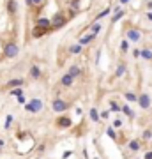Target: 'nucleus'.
Returning a JSON list of instances; mask_svg holds the SVG:
<instances>
[{"label":"nucleus","instance_id":"48","mask_svg":"<svg viewBox=\"0 0 152 159\" xmlns=\"http://www.w3.org/2000/svg\"><path fill=\"white\" fill-rule=\"evenodd\" d=\"M37 159H41V157H37Z\"/></svg>","mask_w":152,"mask_h":159},{"label":"nucleus","instance_id":"15","mask_svg":"<svg viewBox=\"0 0 152 159\" xmlns=\"http://www.w3.org/2000/svg\"><path fill=\"white\" fill-rule=\"evenodd\" d=\"M29 74H30V78H32V80H39V78H41V69H39L37 65H32Z\"/></svg>","mask_w":152,"mask_h":159},{"label":"nucleus","instance_id":"5","mask_svg":"<svg viewBox=\"0 0 152 159\" xmlns=\"http://www.w3.org/2000/svg\"><path fill=\"white\" fill-rule=\"evenodd\" d=\"M18 51H20L18 44L9 43V44H6V48H4V55H6V58H14V57H18Z\"/></svg>","mask_w":152,"mask_h":159},{"label":"nucleus","instance_id":"23","mask_svg":"<svg viewBox=\"0 0 152 159\" xmlns=\"http://www.w3.org/2000/svg\"><path fill=\"white\" fill-rule=\"evenodd\" d=\"M124 97H126V101L127 103H138V95L134 94V92H126Z\"/></svg>","mask_w":152,"mask_h":159},{"label":"nucleus","instance_id":"13","mask_svg":"<svg viewBox=\"0 0 152 159\" xmlns=\"http://www.w3.org/2000/svg\"><path fill=\"white\" fill-rule=\"evenodd\" d=\"M127 149H129L131 152H138L140 149H142V143H140V140H131L129 143H127Z\"/></svg>","mask_w":152,"mask_h":159},{"label":"nucleus","instance_id":"30","mask_svg":"<svg viewBox=\"0 0 152 159\" xmlns=\"http://www.w3.org/2000/svg\"><path fill=\"white\" fill-rule=\"evenodd\" d=\"M13 118H14V117H13V115H7V117H6V124H4V127H6V129H11V124H13Z\"/></svg>","mask_w":152,"mask_h":159},{"label":"nucleus","instance_id":"43","mask_svg":"<svg viewBox=\"0 0 152 159\" xmlns=\"http://www.w3.org/2000/svg\"><path fill=\"white\" fill-rule=\"evenodd\" d=\"M0 147H6V140L4 138H0Z\"/></svg>","mask_w":152,"mask_h":159},{"label":"nucleus","instance_id":"42","mask_svg":"<svg viewBox=\"0 0 152 159\" xmlns=\"http://www.w3.org/2000/svg\"><path fill=\"white\" fill-rule=\"evenodd\" d=\"M18 103H21V104H23V103H25V97H23V95H20V97H18Z\"/></svg>","mask_w":152,"mask_h":159},{"label":"nucleus","instance_id":"24","mask_svg":"<svg viewBox=\"0 0 152 159\" xmlns=\"http://www.w3.org/2000/svg\"><path fill=\"white\" fill-rule=\"evenodd\" d=\"M101 29H103V27H101V23H99V21H94L92 25H90V32H92V34H95V36L101 32Z\"/></svg>","mask_w":152,"mask_h":159},{"label":"nucleus","instance_id":"18","mask_svg":"<svg viewBox=\"0 0 152 159\" xmlns=\"http://www.w3.org/2000/svg\"><path fill=\"white\" fill-rule=\"evenodd\" d=\"M7 11L11 14H16V13H18V2H16V0H9L7 2Z\"/></svg>","mask_w":152,"mask_h":159},{"label":"nucleus","instance_id":"39","mask_svg":"<svg viewBox=\"0 0 152 159\" xmlns=\"http://www.w3.org/2000/svg\"><path fill=\"white\" fill-rule=\"evenodd\" d=\"M147 20H149V21H152V11H149V13H147Z\"/></svg>","mask_w":152,"mask_h":159},{"label":"nucleus","instance_id":"33","mask_svg":"<svg viewBox=\"0 0 152 159\" xmlns=\"http://www.w3.org/2000/svg\"><path fill=\"white\" fill-rule=\"evenodd\" d=\"M44 4V0H32V7H41Z\"/></svg>","mask_w":152,"mask_h":159},{"label":"nucleus","instance_id":"4","mask_svg":"<svg viewBox=\"0 0 152 159\" xmlns=\"http://www.w3.org/2000/svg\"><path fill=\"white\" fill-rule=\"evenodd\" d=\"M65 23H67V18H65L64 13H57V14L51 18V29H60V27H64Z\"/></svg>","mask_w":152,"mask_h":159},{"label":"nucleus","instance_id":"1","mask_svg":"<svg viewBox=\"0 0 152 159\" xmlns=\"http://www.w3.org/2000/svg\"><path fill=\"white\" fill-rule=\"evenodd\" d=\"M71 108V104L64 99H60V97H53V101H51V110L55 111V113H64L67 110Z\"/></svg>","mask_w":152,"mask_h":159},{"label":"nucleus","instance_id":"9","mask_svg":"<svg viewBox=\"0 0 152 159\" xmlns=\"http://www.w3.org/2000/svg\"><path fill=\"white\" fill-rule=\"evenodd\" d=\"M37 27H41V29H51V20L50 18H44V16H41V18H37V21H36Z\"/></svg>","mask_w":152,"mask_h":159},{"label":"nucleus","instance_id":"22","mask_svg":"<svg viewBox=\"0 0 152 159\" xmlns=\"http://www.w3.org/2000/svg\"><path fill=\"white\" fill-rule=\"evenodd\" d=\"M122 113H124V115H127L129 118H134V111L131 110L129 104H122Z\"/></svg>","mask_w":152,"mask_h":159},{"label":"nucleus","instance_id":"7","mask_svg":"<svg viewBox=\"0 0 152 159\" xmlns=\"http://www.w3.org/2000/svg\"><path fill=\"white\" fill-rule=\"evenodd\" d=\"M126 39H127L129 43H138V41L142 39V32L136 30V29H131V30L126 32Z\"/></svg>","mask_w":152,"mask_h":159},{"label":"nucleus","instance_id":"28","mask_svg":"<svg viewBox=\"0 0 152 159\" xmlns=\"http://www.w3.org/2000/svg\"><path fill=\"white\" fill-rule=\"evenodd\" d=\"M124 14H126L124 11H119V13H115V14L111 16V23H117V21H119V20H120V18H122Z\"/></svg>","mask_w":152,"mask_h":159},{"label":"nucleus","instance_id":"16","mask_svg":"<svg viewBox=\"0 0 152 159\" xmlns=\"http://www.w3.org/2000/svg\"><path fill=\"white\" fill-rule=\"evenodd\" d=\"M23 85V80L21 78H14V80H9L7 81V87L9 88H18Z\"/></svg>","mask_w":152,"mask_h":159},{"label":"nucleus","instance_id":"31","mask_svg":"<svg viewBox=\"0 0 152 159\" xmlns=\"http://www.w3.org/2000/svg\"><path fill=\"white\" fill-rule=\"evenodd\" d=\"M142 138H143V140H152V131L150 129H145L143 133H142Z\"/></svg>","mask_w":152,"mask_h":159},{"label":"nucleus","instance_id":"17","mask_svg":"<svg viewBox=\"0 0 152 159\" xmlns=\"http://www.w3.org/2000/svg\"><path fill=\"white\" fill-rule=\"evenodd\" d=\"M81 51H83V46H81L80 43H78V44H72V46H69V53H71V55H80Z\"/></svg>","mask_w":152,"mask_h":159},{"label":"nucleus","instance_id":"44","mask_svg":"<svg viewBox=\"0 0 152 159\" xmlns=\"http://www.w3.org/2000/svg\"><path fill=\"white\" fill-rule=\"evenodd\" d=\"M127 2H129V0H119V4H120V6H126Z\"/></svg>","mask_w":152,"mask_h":159},{"label":"nucleus","instance_id":"19","mask_svg":"<svg viewBox=\"0 0 152 159\" xmlns=\"http://www.w3.org/2000/svg\"><path fill=\"white\" fill-rule=\"evenodd\" d=\"M140 57L145 58V60H152V50H150V48H143V50H140Z\"/></svg>","mask_w":152,"mask_h":159},{"label":"nucleus","instance_id":"41","mask_svg":"<svg viewBox=\"0 0 152 159\" xmlns=\"http://www.w3.org/2000/svg\"><path fill=\"white\" fill-rule=\"evenodd\" d=\"M74 111H76V115H81V113H83V110H81V108H76Z\"/></svg>","mask_w":152,"mask_h":159},{"label":"nucleus","instance_id":"29","mask_svg":"<svg viewBox=\"0 0 152 159\" xmlns=\"http://www.w3.org/2000/svg\"><path fill=\"white\" fill-rule=\"evenodd\" d=\"M110 11H111V9H110V7H106V9H104V11H101L99 14L95 16V21H97V20H101V18H104V16H108V14H110Z\"/></svg>","mask_w":152,"mask_h":159},{"label":"nucleus","instance_id":"34","mask_svg":"<svg viewBox=\"0 0 152 159\" xmlns=\"http://www.w3.org/2000/svg\"><path fill=\"white\" fill-rule=\"evenodd\" d=\"M104 118V120H108L110 118V110H104V111H101V120Z\"/></svg>","mask_w":152,"mask_h":159},{"label":"nucleus","instance_id":"47","mask_svg":"<svg viewBox=\"0 0 152 159\" xmlns=\"http://www.w3.org/2000/svg\"><path fill=\"white\" fill-rule=\"evenodd\" d=\"M0 154H2V147H0Z\"/></svg>","mask_w":152,"mask_h":159},{"label":"nucleus","instance_id":"38","mask_svg":"<svg viewBox=\"0 0 152 159\" xmlns=\"http://www.w3.org/2000/svg\"><path fill=\"white\" fill-rule=\"evenodd\" d=\"M111 11H113V13H119V11H122V9H120V4H119V6H115V7L111 9Z\"/></svg>","mask_w":152,"mask_h":159},{"label":"nucleus","instance_id":"25","mask_svg":"<svg viewBox=\"0 0 152 159\" xmlns=\"http://www.w3.org/2000/svg\"><path fill=\"white\" fill-rule=\"evenodd\" d=\"M124 72H126V64L120 62L119 67H117V71H115V76H117V78H120V76H124Z\"/></svg>","mask_w":152,"mask_h":159},{"label":"nucleus","instance_id":"20","mask_svg":"<svg viewBox=\"0 0 152 159\" xmlns=\"http://www.w3.org/2000/svg\"><path fill=\"white\" fill-rule=\"evenodd\" d=\"M106 136H108V138H111L113 142H117V140H119V138H117V131H115V127H113V126L106 127Z\"/></svg>","mask_w":152,"mask_h":159},{"label":"nucleus","instance_id":"10","mask_svg":"<svg viewBox=\"0 0 152 159\" xmlns=\"http://www.w3.org/2000/svg\"><path fill=\"white\" fill-rule=\"evenodd\" d=\"M88 117H90V120L92 122H101V111L97 108H90V111H88Z\"/></svg>","mask_w":152,"mask_h":159},{"label":"nucleus","instance_id":"6","mask_svg":"<svg viewBox=\"0 0 152 159\" xmlns=\"http://www.w3.org/2000/svg\"><path fill=\"white\" fill-rule=\"evenodd\" d=\"M138 104H140V108L142 110H149L150 108V104H152V99H150V95L149 94H140L138 95Z\"/></svg>","mask_w":152,"mask_h":159},{"label":"nucleus","instance_id":"46","mask_svg":"<svg viewBox=\"0 0 152 159\" xmlns=\"http://www.w3.org/2000/svg\"><path fill=\"white\" fill-rule=\"evenodd\" d=\"M147 9H149V11H152V2H149V4H147Z\"/></svg>","mask_w":152,"mask_h":159},{"label":"nucleus","instance_id":"36","mask_svg":"<svg viewBox=\"0 0 152 159\" xmlns=\"http://www.w3.org/2000/svg\"><path fill=\"white\" fill-rule=\"evenodd\" d=\"M44 150H46V145H44V143H41L39 147H37V152H39V154H43Z\"/></svg>","mask_w":152,"mask_h":159},{"label":"nucleus","instance_id":"35","mask_svg":"<svg viewBox=\"0 0 152 159\" xmlns=\"http://www.w3.org/2000/svg\"><path fill=\"white\" fill-rule=\"evenodd\" d=\"M71 156H72V150H65L62 154V159H67V157H71Z\"/></svg>","mask_w":152,"mask_h":159},{"label":"nucleus","instance_id":"40","mask_svg":"<svg viewBox=\"0 0 152 159\" xmlns=\"http://www.w3.org/2000/svg\"><path fill=\"white\" fill-rule=\"evenodd\" d=\"M133 55H134V57H140V50H133Z\"/></svg>","mask_w":152,"mask_h":159},{"label":"nucleus","instance_id":"14","mask_svg":"<svg viewBox=\"0 0 152 159\" xmlns=\"http://www.w3.org/2000/svg\"><path fill=\"white\" fill-rule=\"evenodd\" d=\"M67 72H69V74H71L74 80L78 78V76H81V69H80V67H78L76 64H72L71 67H69V71H67Z\"/></svg>","mask_w":152,"mask_h":159},{"label":"nucleus","instance_id":"45","mask_svg":"<svg viewBox=\"0 0 152 159\" xmlns=\"http://www.w3.org/2000/svg\"><path fill=\"white\" fill-rule=\"evenodd\" d=\"M25 4H27L29 7H32V0H25Z\"/></svg>","mask_w":152,"mask_h":159},{"label":"nucleus","instance_id":"12","mask_svg":"<svg viewBox=\"0 0 152 159\" xmlns=\"http://www.w3.org/2000/svg\"><path fill=\"white\" fill-rule=\"evenodd\" d=\"M95 37H97V36H95V34H92V32H90V34H87V36H81L80 37V44H81V46H87V44H90L92 41H94Z\"/></svg>","mask_w":152,"mask_h":159},{"label":"nucleus","instance_id":"27","mask_svg":"<svg viewBox=\"0 0 152 159\" xmlns=\"http://www.w3.org/2000/svg\"><path fill=\"white\" fill-rule=\"evenodd\" d=\"M127 50H129V41L124 39L122 43H120V51H122V53H127Z\"/></svg>","mask_w":152,"mask_h":159},{"label":"nucleus","instance_id":"2","mask_svg":"<svg viewBox=\"0 0 152 159\" xmlns=\"http://www.w3.org/2000/svg\"><path fill=\"white\" fill-rule=\"evenodd\" d=\"M43 108H44V103L41 101V99H30V101L25 104V111H27V113H32V115L39 113Z\"/></svg>","mask_w":152,"mask_h":159},{"label":"nucleus","instance_id":"26","mask_svg":"<svg viewBox=\"0 0 152 159\" xmlns=\"http://www.w3.org/2000/svg\"><path fill=\"white\" fill-rule=\"evenodd\" d=\"M9 94H11V95H14V97H20V95H23V87L13 88V90H9Z\"/></svg>","mask_w":152,"mask_h":159},{"label":"nucleus","instance_id":"11","mask_svg":"<svg viewBox=\"0 0 152 159\" xmlns=\"http://www.w3.org/2000/svg\"><path fill=\"white\" fill-rule=\"evenodd\" d=\"M48 34V29H41V27H34V30H32V37L34 39H39V37H43V36H46Z\"/></svg>","mask_w":152,"mask_h":159},{"label":"nucleus","instance_id":"37","mask_svg":"<svg viewBox=\"0 0 152 159\" xmlns=\"http://www.w3.org/2000/svg\"><path fill=\"white\" fill-rule=\"evenodd\" d=\"M143 159H152V150H147V152H145Z\"/></svg>","mask_w":152,"mask_h":159},{"label":"nucleus","instance_id":"32","mask_svg":"<svg viewBox=\"0 0 152 159\" xmlns=\"http://www.w3.org/2000/svg\"><path fill=\"white\" fill-rule=\"evenodd\" d=\"M111 126H113L115 129H119V127H122V120H120V118H115V120L111 122Z\"/></svg>","mask_w":152,"mask_h":159},{"label":"nucleus","instance_id":"3","mask_svg":"<svg viewBox=\"0 0 152 159\" xmlns=\"http://www.w3.org/2000/svg\"><path fill=\"white\" fill-rule=\"evenodd\" d=\"M55 126L58 129H69L72 127V118L69 115H60L58 118H55Z\"/></svg>","mask_w":152,"mask_h":159},{"label":"nucleus","instance_id":"8","mask_svg":"<svg viewBox=\"0 0 152 159\" xmlns=\"http://www.w3.org/2000/svg\"><path fill=\"white\" fill-rule=\"evenodd\" d=\"M74 83V78H72L69 72H65V74H62V78H60V85L62 87H65V88H69Z\"/></svg>","mask_w":152,"mask_h":159},{"label":"nucleus","instance_id":"21","mask_svg":"<svg viewBox=\"0 0 152 159\" xmlns=\"http://www.w3.org/2000/svg\"><path fill=\"white\" fill-rule=\"evenodd\" d=\"M110 111H113V113H120V111H122V106H120L117 101H110Z\"/></svg>","mask_w":152,"mask_h":159}]
</instances>
